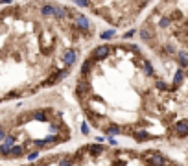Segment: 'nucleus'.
Returning a JSON list of instances; mask_svg holds the SVG:
<instances>
[{"label":"nucleus","instance_id":"nucleus-1","mask_svg":"<svg viewBox=\"0 0 188 166\" xmlns=\"http://www.w3.org/2000/svg\"><path fill=\"white\" fill-rule=\"evenodd\" d=\"M109 54H111V48H109L107 44H102V46H98V48L92 50V59H94V61H102V59H105Z\"/></svg>","mask_w":188,"mask_h":166},{"label":"nucleus","instance_id":"nucleus-2","mask_svg":"<svg viewBox=\"0 0 188 166\" xmlns=\"http://www.w3.org/2000/svg\"><path fill=\"white\" fill-rule=\"evenodd\" d=\"M144 157H146L149 166H164V164H166V159H164L162 155H159V153H148Z\"/></svg>","mask_w":188,"mask_h":166},{"label":"nucleus","instance_id":"nucleus-3","mask_svg":"<svg viewBox=\"0 0 188 166\" xmlns=\"http://www.w3.org/2000/svg\"><path fill=\"white\" fill-rule=\"evenodd\" d=\"M175 133L177 137H188V118H183V120L175 122Z\"/></svg>","mask_w":188,"mask_h":166},{"label":"nucleus","instance_id":"nucleus-4","mask_svg":"<svg viewBox=\"0 0 188 166\" xmlns=\"http://www.w3.org/2000/svg\"><path fill=\"white\" fill-rule=\"evenodd\" d=\"M76 56H78L76 50H66V52H65V56H63V63L66 65V68L72 66V65L76 63Z\"/></svg>","mask_w":188,"mask_h":166},{"label":"nucleus","instance_id":"nucleus-5","mask_svg":"<svg viewBox=\"0 0 188 166\" xmlns=\"http://www.w3.org/2000/svg\"><path fill=\"white\" fill-rule=\"evenodd\" d=\"M39 11H41V15H42V17H54V11H55V4H42Z\"/></svg>","mask_w":188,"mask_h":166},{"label":"nucleus","instance_id":"nucleus-6","mask_svg":"<svg viewBox=\"0 0 188 166\" xmlns=\"http://www.w3.org/2000/svg\"><path fill=\"white\" fill-rule=\"evenodd\" d=\"M140 39L142 41H151L153 39V30L149 26H144L142 30H140Z\"/></svg>","mask_w":188,"mask_h":166},{"label":"nucleus","instance_id":"nucleus-7","mask_svg":"<svg viewBox=\"0 0 188 166\" xmlns=\"http://www.w3.org/2000/svg\"><path fill=\"white\" fill-rule=\"evenodd\" d=\"M94 63H96V61H94L92 57L87 59V61L83 63V66H81V74H83V76H89V74H90V70H92V65H94Z\"/></svg>","mask_w":188,"mask_h":166},{"label":"nucleus","instance_id":"nucleus-8","mask_svg":"<svg viewBox=\"0 0 188 166\" xmlns=\"http://www.w3.org/2000/svg\"><path fill=\"white\" fill-rule=\"evenodd\" d=\"M89 90H90V85H89V83H85V81H79V83H78V87H76V92L79 94V96H83V94H85V92H89Z\"/></svg>","mask_w":188,"mask_h":166},{"label":"nucleus","instance_id":"nucleus-9","mask_svg":"<svg viewBox=\"0 0 188 166\" xmlns=\"http://www.w3.org/2000/svg\"><path fill=\"white\" fill-rule=\"evenodd\" d=\"M175 59H177V63H179L181 66H188V54H186V52H179V54L175 56Z\"/></svg>","mask_w":188,"mask_h":166},{"label":"nucleus","instance_id":"nucleus-10","mask_svg":"<svg viewBox=\"0 0 188 166\" xmlns=\"http://www.w3.org/2000/svg\"><path fill=\"white\" fill-rule=\"evenodd\" d=\"M102 151H103V146H102V144H92V146L89 148V153H90V155H100Z\"/></svg>","mask_w":188,"mask_h":166},{"label":"nucleus","instance_id":"nucleus-11","mask_svg":"<svg viewBox=\"0 0 188 166\" xmlns=\"http://www.w3.org/2000/svg\"><path fill=\"white\" fill-rule=\"evenodd\" d=\"M170 24H172V19H170V17H166V15H162V17L159 19V26H160V28H168Z\"/></svg>","mask_w":188,"mask_h":166},{"label":"nucleus","instance_id":"nucleus-12","mask_svg":"<svg viewBox=\"0 0 188 166\" xmlns=\"http://www.w3.org/2000/svg\"><path fill=\"white\" fill-rule=\"evenodd\" d=\"M22 153H24V148H22V146H11V153H9V155H13V157H20Z\"/></svg>","mask_w":188,"mask_h":166},{"label":"nucleus","instance_id":"nucleus-13","mask_svg":"<svg viewBox=\"0 0 188 166\" xmlns=\"http://www.w3.org/2000/svg\"><path fill=\"white\" fill-rule=\"evenodd\" d=\"M103 41L105 39H112V37H116V32L114 30H107V32H102V35H100Z\"/></svg>","mask_w":188,"mask_h":166},{"label":"nucleus","instance_id":"nucleus-14","mask_svg":"<svg viewBox=\"0 0 188 166\" xmlns=\"http://www.w3.org/2000/svg\"><path fill=\"white\" fill-rule=\"evenodd\" d=\"M181 81H183V70H177V72H175V76H173V85L177 87Z\"/></svg>","mask_w":188,"mask_h":166},{"label":"nucleus","instance_id":"nucleus-15","mask_svg":"<svg viewBox=\"0 0 188 166\" xmlns=\"http://www.w3.org/2000/svg\"><path fill=\"white\" fill-rule=\"evenodd\" d=\"M33 118H35V120H41V122H42V120H46V114H44L42 111H35V113H33Z\"/></svg>","mask_w":188,"mask_h":166},{"label":"nucleus","instance_id":"nucleus-16","mask_svg":"<svg viewBox=\"0 0 188 166\" xmlns=\"http://www.w3.org/2000/svg\"><path fill=\"white\" fill-rule=\"evenodd\" d=\"M107 133H111V135H118V133H120V127H118V126H109V127H107Z\"/></svg>","mask_w":188,"mask_h":166},{"label":"nucleus","instance_id":"nucleus-17","mask_svg":"<svg viewBox=\"0 0 188 166\" xmlns=\"http://www.w3.org/2000/svg\"><path fill=\"white\" fill-rule=\"evenodd\" d=\"M74 2H76L79 8H89V6H90V0H74Z\"/></svg>","mask_w":188,"mask_h":166},{"label":"nucleus","instance_id":"nucleus-18","mask_svg":"<svg viewBox=\"0 0 188 166\" xmlns=\"http://www.w3.org/2000/svg\"><path fill=\"white\" fill-rule=\"evenodd\" d=\"M135 137H136L138 140H144V138H149V135H148V133H144V131H138V133H135Z\"/></svg>","mask_w":188,"mask_h":166},{"label":"nucleus","instance_id":"nucleus-19","mask_svg":"<svg viewBox=\"0 0 188 166\" xmlns=\"http://www.w3.org/2000/svg\"><path fill=\"white\" fill-rule=\"evenodd\" d=\"M144 66H146V72H148L149 76H153V66H151V63H149V61H146V63H144Z\"/></svg>","mask_w":188,"mask_h":166},{"label":"nucleus","instance_id":"nucleus-20","mask_svg":"<svg viewBox=\"0 0 188 166\" xmlns=\"http://www.w3.org/2000/svg\"><path fill=\"white\" fill-rule=\"evenodd\" d=\"M89 131H90V129H89V124L83 122V124H81V133H83V135H89Z\"/></svg>","mask_w":188,"mask_h":166},{"label":"nucleus","instance_id":"nucleus-21","mask_svg":"<svg viewBox=\"0 0 188 166\" xmlns=\"http://www.w3.org/2000/svg\"><path fill=\"white\" fill-rule=\"evenodd\" d=\"M13 142H15V137H6L4 138V144H8V146H13Z\"/></svg>","mask_w":188,"mask_h":166},{"label":"nucleus","instance_id":"nucleus-22","mask_svg":"<svg viewBox=\"0 0 188 166\" xmlns=\"http://www.w3.org/2000/svg\"><path fill=\"white\" fill-rule=\"evenodd\" d=\"M133 35H135V30H127V32L124 33V39H131Z\"/></svg>","mask_w":188,"mask_h":166},{"label":"nucleus","instance_id":"nucleus-23","mask_svg":"<svg viewBox=\"0 0 188 166\" xmlns=\"http://www.w3.org/2000/svg\"><path fill=\"white\" fill-rule=\"evenodd\" d=\"M157 89H160V90H166L168 87H166V83H164V81H157Z\"/></svg>","mask_w":188,"mask_h":166},{"label":"nucleus","instance_id":"nucleus-24","mask_svg":"<svg viewBox=\"0 0 188 166\" xmlns=\"http://www.w3.org/2000/svg\"><path fill=\"white\" fill-rule=\"evenodd\" d=\"M166 50H168L170 54H175V48H173V44H166Z\"/></svg>","mask_w":188,"mask_h":166},{"label":"nucleus","instance_id":"nucleus-25","mask_svg":"<svg viewBox=\"0 0 188 166\" xmlns=\"http://www.w3.org/2000/svg\"><path fill=\"white\" fill-rule=\"evenodd\" d=\"M59 166H72V161H61Z\"/></svg>","mask_w":188,"mask_h":166},{"label":"nucleus","instance_id":"nucleus-26","mask_svg":"<svg viewBox=\"0 0 188 166\" xmlns=\"http://www.w3.org/2000/svg\"><path fill=\"white\" fill-rule=\"evenodd\" d=\"M28 159H30V161H35V159H37V151H33V153H30V155H28Z\"/></svg>","mask_w":188,"mask_h":166},{"label":"nucleus","instance_id":"nucleus-27","mask_svg":"<svg viewBox=\"0 0 188 166\" xmlns=\"http://www.w3.org/2000/svg\"><path fill=\"white\" fill-rule=\"evenodd\" d=\"M4 138H6V131L0 127V140H4Z\"/></svg>","mask_w":188,"mask_h":166},{"label":"nucleus","instance_id":"nucleus-28","mask_svg":"<svg viewBox=\"0 0 188 166\" xmlns=\"http://www.w3.org/2000/svg\"><path fill=\"white\" fill-rule=\"evenodd\" d=\"M50 131H52V133H55V131H59V127H57L55 124H52V126H50Z\"/></svg>","mask_w":188,"mask_h":166},{"label":"nucleus","instance_id":"nucleus-29","mask_svg":"<svg viewBox=\"0 0 188 166\" xmlns=\"http://www.w3.org/2000/svg\"><path fill=\"white\" fill-rule=\"evenodd\" d=\"M114 166H126V161H120L118 164H114Z\"/></svg>","mask_w":188,"mask_h":166}]
</instances>
